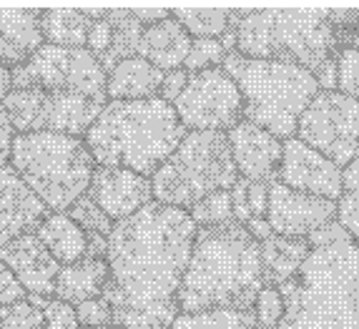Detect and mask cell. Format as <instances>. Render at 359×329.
I'll use <instances>...</instances> for the list:
<instances>
[{
	"label": "cell",
	"mask_w": 359,
	"mask_h": 329,
	"mask_svg": "<svg viewBox=\"0 0 359 329\" xmlns=\"http://www.w3.org/2000/svg\"><path fill=\"white\" fill-rule=\"evenodd\" d=\"M68 216H71L73 222L78 224V227L83 229L86 234H96V236H108L111 234V229H114V222L108 219L106 214H103L101 209L96 206V201L86 194V196H81L76 203H73L71 209L66 211Z\"/></svg>",
	"instance_id": "31"
},
{
	"label": "cell",
	"mask_w": 359,
	"mask_h": 329,
	"mask_svg": "<svg viewBox=\"0 0 359 329\" xmlns=\"http://www.w3.org/2000/svg\"><path fill=\"white\" fill-rule=\"evenodd\" d=\"M41 11L0 8V66L15 68L43 46Z\"/></svg>",
	"instance_id": "20"
},
{
	"label": "cell",
	"mask_w": 359,
	"mask_h": 329,
	"mask_svg": "<svg viewBox=\"0 0 359 329\" xmlns=\"http://www.w3.org/2000/svg\"><path fill=\"white\" fill-rule=\"evenodd\" d=\"M337 60V90L359 103V51L339 48Z\"/></svg>",
	"instance_id": "34"
},
{
	"label": "cell",
	"mask_w": 359,
	"mask_h": 329,
	"mask_svg": "<svg viewBox=\"0 0 359 329\" xmlns=\"http://www.w3.org/2000/svg\"><path fill=\"white\" fill-rule=\"evenodd\" d=\"M224 58H226V48L219 38H191V48L186 55L184 71L198 73L209 71V68H219Z\"/></svg>",
	"instance_id": "30"
},
{
	"label": "cell",
	"mask_w": 359,
	"mask_h": 329,
	"mask_svg": "<svg viewBox=\"0 0 359 329\" xmlns=\"http://www.w3.org/2000/svg\"><path fill=\"white\" fill-rule=\"evenodd\" d=\"M48 214L50 211L23 184L11 163L0 168V246L23 234H33Z\"/></svg>",
	"instance_id": "18"
},
{
	"label": "cell",
	"mask_w": 359,
	"mask_h": 329,
	"mask_svg": "<svg viewBox=\"0 0 359 329\" xmlns=\"http://www.w3.org/2000/svg\"><path fill=\"white\" fill-rule=\"evenodd\" d=\"M236 53L284 60L314 73L322 90H337V41L330 11H239Z\"/></svg>",
	"instance_id": "5"
},
{
	"label": "cell",
	"mask_w": 359,
	"mask_h": 329,
	"mask_svg": "<svg viewBox=\"0 0 359 329\" xmlns=\"http://www.w3.org/2000/svg\"><path fill=\"white\" fill-rule=\"evenodd\" d=\"M337 201L311 194L294 192L289 186L271 181L269 184V206H266V224L279 236L292 239H309L311 234L324 224L334 222Z\"/></svg>",
	"instance_id": "13"
},
{
	"label": "cell",
	"mask_w": 359,
	"mask_h": 329,
	"mask_svg": "<svg viewBox=\"0 0 359 329\" xmlns=\"http://www.w3.org/2000/svg\"><path fill=\"white\" fill-rule=\"evenodd\" d=\"M239 179L226 133L186 131L176 151L151 176L154 199L189 211L214 192H229Z\"/></svg>",
	"instance_id": "8"
},
{
	"label": "cell",
	"mask_w": 359,
	"mask_h": 329,
	"mask_svg": "<svg viewBox=\"0 0 359 329\" xmlns=\"http://www.w3.org/2000/svg\"><path fill=\"white\" fill-rule=\"evenodd\" d=\"M23 300H28L25 289L20 287V281L15 279V274L0 262V307L15 304V302H23Z\"/></svg>",
	"instance_id": "41"
},
{
	"label": "cell",
	"mask_w": 359,
	"mask_h": 329,
	"mask_svg": "<svg viewBox=\"0 0 359 329\" xmlns=\"http://www.w3.org/2000/svg\"><path fill=\"white\" fill-rule=\"evenodd\" d=\"M186 81H189V73H186L184 68L163 73V83H161V88H158V98H161L163 103H168V106H174L176 98L184 93Z\"/></svg>",
	"instance_id": "42"
},
{
	"label": "cell",
	"mask_w": 359,
	"mask_h": 329,
	"mask_svg": "<svg viewBox=\"0 0 359 329\" xmlns=\"http://www.w3.org/2000/svg\"><path fill=\"white\" fill-rule=\"evenodd\" d=\"M76 317L81 329H98V327H111L114 324V309L103 297L96 300L81 302L76 304Z\"/></svg>",
	"instance_id": "37"
},
{
	"label": "cell",
	"mask_w": 359,
	"mask_h": 329,
	"mask_svg": "<svg viewBox=\"0 0 359 329\" xmlns=\"http://www.w3.org/2000/svg\"><path fill=\"white\" fill-rule=\"evenodd\" d=\"M222 68L241 93L244 121L269 131L279 141L297 136L302 114L322 90L314 73L284 60L249 58L231 51Z\"/></svg>",
	"instance_id": "6"
},
{
	"label": "cell",
	"mask_w": 359,
	"mask_h": 329,
	"mask_svg": "<svg viewBox=\"0 0 359 329\" xmlns=\"http://www.w3.org/2000/svg\"><path fill=\"white\" fill-rule=\"evenodd\" d=\"M191 38H219L222 41L229 30L236 28L239 11L224 8H176L171 13Z\"/></svg>",
	"instance_id": "26"
},
{
	"label": "cell",
	"mask_w": 359,
	"mask_h": 329,
	"mask_svg": "<svg viewBox=\"0 0 359 329\" xmlns=\"http://www.w3.org/2000/svg\"><path fill=\"white\" fill-rule=\"evenodd\" d=\"M111 279L106 259H93L83 257L76 264H66L60 267L58 276H55V297L68 304H81V302L96 300L103 297Z\"/></svg>",
	"instance_id": "22"
},
{
	"label": "cell",
	"mask_w": 359,
	"mask_h": 329,
	"mask_svg": "<svg viewBox=\"0 0 359 329\" xmlns=\"http://www.w3.org/2000/svg\"><path fill=\"white\" fill-rule=\"evenodd\" d=\"M88 196L114 224L149 206L154 201L151 179L118 166H96L88 184Z\"/></svg>",
	"instance_id": "15"
},
{
	"label": "cell",
	"mask_w": 359,
	"mask_h": 329,
	"mask_svg": "<svg viewBox=\"0 0 359 329\" xmlns=\"http://www.w3.org/2000/svg\"><path fill=\"white\" fill-rule=\"evenodd\" d=\"M254 319H257V327L264 329H276L279 322L284 319V297L276 287H266L264 284L262 292L257 294L254 300Z\"/></svg>",
	"instance_id": "33"
},
{
	"label": "cell",
	"mask_w": 359,
	"mask_h": 329,
	"mask_svg": "<svg viewBox=\"0 0 359 329\" xmlns=\"http://www.w3.org/2000/svg\"><path fill=\"white\" fill-rule=\"evenodd\" d=\"M146 329H171V327H146Z\"/></svg>",
	"instance_id": "47"
},
{
	"label": "cell",
	"mask_w": 359,
	"mask_h": 329,
	"mask_svg": "<svg viewBox=\"0 0 359 329\" xmlns=\"http://www.w3.org/2000/svg\"><path fill=\"white\" fill-rule=\"evenodd\" d=\"M106 103L76 93H46L38 88H13L3 101L15 133H63L83 138Z\"/></svg>",
	"instance_id": "10"
},
{
	"label": "cell",
	"mask_w": 359,
	"mask_h": 329,
	"mask_svg": "<svg viewBox=\"0 0 359 329\" xmlns=\"http://www.w3.org/2000/svg\"><path fill=\"white\" fill-rule=\"evenodd\" d=\"M11 166L50 214H66L88 194L96 161L83 138L63 133H15Z\"/></svg>",
	"instance_id": "7"
},
{
	"label": "cell",
	"mask_w": 359,
	"mask_h": 329,
	"mask_svg": "<svg viewBox=\"0 0 359 329\" xmlns=\"http://www.w3.org/2000/svg\"><path fill=\"white\" fill-rule=\"evenodd\" d=\"M98 329H121V327H114V324H111V327H98Z\"/></svg>",
	"instance_id": "46"
},
{
	"label": "cell",
	"mask_w": 359,
	"mask_h": 329,
	"mask_svg": "<svg viewBox=\"0 0 359 329\" xmlns=\"http://www.w3.org/2000/svg\"><path fill=\"white\" fill-rule=\"evenodd\" d=\"M339 48L359 51V11H330Z\"/></svg>",
	"instance_id": "38"
},
{
	"label": "cell",
	"mask_w": 359,
	"mask_h": 329,
	"mask_svg": "<svg viewBox=\"0 0 359 329\" xmlns=\"http://www.w3.org/2000/svg\"><path fill=\"white\" fill-rule=\"evenodd\" d=\"M311 246L306 239H292V236H279L271 234L264 241H259V254H262V271L266 287H282L299 274L302 264L309 257Z\"/></svg>",
	"instance_id": "23"
},
{
	"label": "cell",
	"mask_w": 359,
	"mask_h": 329,
	"mask_svg": "<svg viewBox=\"0 0 359 329\" xmlns=\"http://www.w3.org/2000/svg\"><path fill=\"white\" fill-rule=\"evenodd\" d=\"M13 138H15V128H13L11 119H8V114H6V108H3V103H0V168L11 161Z\"/></svg>",
	"instance_id": "43"
},
{
	"label": "cell",
	"mask_w": 359,
	"mask_h": 329,
	"mask_svg": "<svg viewBox=\"0 0 359 329\" xmlns=\"http://www.w3.org/2000/svg\"><path fill=\"white\" fill-rule=\"evenodd\" d=\"M13 88L76 93L106 103V71L88 48H60L43 43L25 63L11 68Z\"/></svg>",
	"instance_id": "9"
},
{
	"label": "cell",
	"mask_w": 359,
	"mask_h": 329,
	"mask_svg": "<svg viewBox=\"0 0 359 329\" xmlns=\"http://www.w3.org/2000/svg\"><path fill=\"white\" fill-rule=\"evenodd\" d=\"M297 138L344 168L359 144V103L339 90H319L297 123Z\"/></svg>",
	"instance_id": "12"
},
{
	"label": "cell",
	"mask_w": 359,
	"mask_h": 329,
	"mask_svg": "<svg viewBox=\"0 0 359 329\" xmlns=\"http://www.w3.org/2000/svg\"><path fill=\"white\" fill-rule=\"evenodd\" d=\"M28 302L38 307L46 329H81L78 327L76 307L68 304V302L58 300V297H30Z\"/></svg>",
	"instance_id": "32"
},
{
	"label": "cell",
	"mask_w": 359,
	"mask_h": 329,
	"mask_svg": "<svg viewBox=\"0 0 359 329\" xmlns=\"http://www.w3.org/2000/svg\"><path fill=\"white\" fill-rule=\"evenodd\" d=\"M186 131L229 133L244 119V101L233 78L219 68L189 73L186 88L174 103Z\"/></svg>",
	"instance_id": "11"
},
{
	"label": "cell",
	"mask_w": 359,
	"mask_h": 329,
	"mask_svg": "<svg viewBox=\"0 0 359 329\" xmlns=\"http://www.w3.org/2000/svg\"><path fill=\"white\" fill-rule=\"evenodd\" d=\"M341 186H344V192H359V144L349 163L341 168Z\"/></svg>",
	"instance_id": "44"
},
{
	"label": "cell",
	"mask_w": 359,
	"mask_h": 329,
	"mask_svg": "<svg viewBox=\"0 0 359 329\" xmlns=\"http://www.w3.org/2000/svg\"><path fill=\"white\" fill-rule=\"evenodd\" d=\"M0 262L15 274L30 297H55V276L60 264L48 254L36 234H23L0 246Z\"/></svg>",
	"instance_id": "17"
},
{
	"label": "cell",
	"mask_w": 359,
	"mask_h": 329,
	"mask_svg": "<svg viewBox=\"0 0 359 329\" xmlns=\"http://www.w3.org/2000/svg\"><path fill=\"white\" fill-rule=\"evenodd\" d=\"M226 138L229 146H231L233 166H236V174L241 179L264 181V184L276 181L284 141H279L269 131H264V128L254 126L244 119L226 133Z\"/></svg>",
	"instance_id": "16"
},
{
	"label": "cell",
	"mask_w": 359,
	"mask_h": 329,
	"mask_svg": "<svg viewBox=\"0 0 359 329\" xmlns=\"http://www.w3.org/2000/svg\"><path fill=\"white\" fill-rule=\"evenodd\" d=\"M276 181L294 189V192L330 199V201H337L344 194L341 166H337L334 161H330L327 156L306 146L297 136L284 141Z\"/></svg>",
	"instance_id": "14"
},
{
	"label": "cell",
	"mask_w": 359,
	"mask_h": 329,
	"mask_svg": "<svg viewBox=\"0 0 359 329\" xmlns=\"http://www.w3.org/2000/svg\"><path fill=\"white\" fill-rule=\"evenodd\" d=\"M354 244H357V246H359V239H357V241H354Z\"/></svg>",
	"instance_id": "48"
},
{
	"label": "cell",
	"mask_w": 359,
	"mask_h": 329,
	"mask_svg": "<svg viewBox=\"0 0 359 329\" xmlns=\"http://www.w3.org/2000/svg\"><path fill=\"white\" fill-rule=\"evenodd\" d=\"M189 48H191V36L186 33L184 25L174 15H168V18L158 20L154 25H146L141 30L136 55L149 60L151 66H156L158 71L168 73L184 68Z\"/></svg>",
	"instance_id": "19"
},
{
	"label": "cell",
	"mask_w": 359,
	"mask_h": 329,
	"mask_svg": "<svg viewBox=\"0 0 359 329\" xmlns=\"http://www.w3.org/2000/svg\"><path fill=\"white\" fill-rule=\"evenodd\" d=\"M279 292L284 319L276 329H359V246L352 239L311 246Z\"/></svg>",
	"instance_id": "3"
},
{
	"label": "cell",
	"mask_w": 359,
	"mask_h": 329,
	"mask_svg": "<svg viewBox=\"0 0 359 329\" xmlns=\"http://www.w3.org/2000/svg\"><path fill=\"white\" fill-rule=\"evenodd\" d=\"M189 211L151 201L114 224L108 234V287L103 300L114 309V327H171L179 317V294L196 239Z\"/></svg>",
	"instance_id": "1"
},
{
	"label": "cell",
	"mask_w": 359,
	"mask_h": 329,
	"mask_svg": "<svg viewBox=\"0 0 359 329\" xmlns=\"http://www.w3.org/2000/svg\"><path fill=\"white\" fill-rule=\"evenodd\" d=\"M13 90V78H11V68L0 66V103L6 101L8 93Z\"/></svg>",
	"instance_id": "45"
},
{
	"label": "cell",
	"mask_w": 359,
	"mask_h": 329,
	"mask_svg": "<svg viewBox=\"0 0 359 329\" xmlns=\"http://www.w3.org/2000/svg\"><path fill=\"white\" fill-rule=\"evenodd\" d=\"M103 18L111 23L114 28V43H111V51L101 58L103 71H111V68L123 58H131L136 55L138 48V38H141V30L144 25L138 23L136 13L133 11H103Z\"/></svg>",
	"instance_id": "27"
},
{
	"label": "cell",
	"mask_w": 359,
	"mask_h": 329,
	"mask_svg": "<svg viewBox=\"0 0 359 329\" xmlns=\"http://www.w3.org/2000/svg\"><path fill=\"white\" fill-rule=\"evenodd\" d=\"M33 234L43 241V246L60 267L81 262L88 252V234L68 214H48Z\"/></svg>",
	"instance_id": "24"
},
{
	"label": "cell",
	"mask_w": 359,
	"mask_h": 329,
	"mask_svg": "<svg viewBox=\"0 0 359 329\" xmlns=\"http://www.w3.org/2000/svg\"><path fill=\"white\" fill-rule=\"evenodd\" d=\"M163 83V71L151 66L141 55L118 60L106 73V98L108 101H146L158 96Z\"/></svg>",
	"instance_id": "21"
},
{
	"label": "cell",
	"mask_w": 359,
	"mask_h": 329,
	"mask_svg": "<svg viewBox=\"0 0 359 329\" xmlns=\"http://www.w3.org/2000/svg\"><path fill=\"white\" fill-rule=\"evenodd\" d=\"M184 136L186 128L174 106L156 96L146 101H106L83 141L96 166L128 168L151 179Z\"/></svg>",
	"instance_id": "4"
},
{
	"label": "cell",
	"mask_w": 359,
	"mask_h": 329,
	"mask_svg": "<svg viewBox=\"0 0 359 329\" xmlns=\"http://www.w3.org/2000/svg\"><path fill=\"white\" fill-rule=\"evenodd\" d=\"M334 219L349 234V239H359V192H344L337 199Z\"/></svg>",
	"instance_id": "39"
},
{
	"label": "cell",
	"mask_w": 359,
	"mask_h": 329,
	"mask_svg": "<svg viewBox=\"0 0 359 329\" xmlns=\"http://www.w3.org/2000/svg\"><path fill=\"white\" fill-rule=\"evenodd\" d=\"M0 329H46L43 314L28 300L0 307Z\"/></svg>",
	"instance_id": "35"
},
{
	"label": "cell",
	"mask_w": 359,
	"mask_h": 329,
	"mask_svg": "<svg viewBox=\"0 0 359 329\" xmlns=\"http://www.w3.org/2000/svg\"><path fill=\"white\" fill-rule=\"evenodd\" d=\"M252 309H204V311H179L171 329H254Z\"/></svg>",
	"instance_id": "28"
},
{
	"label": "cell",
	"mask_w": 359,
	"mask_h": 329,
	"mask_svg": "<svg viewBox=\"0 0 359 329\" xmlns=\"http://www.w3.org/2000/svg\"><path fill=\"white\" fill-rule=\"evenodd\" d=\"M86 15L90 18L86 48L101 60L103 55L111 51V43H114V28H111V23L103 18V11H86Z\"/></svg>",
	"instance_id": "36"
},
{
	"label": "cell",
	"mask_w": 359,
	"mask_h": 329,
	"mask_svg": "<svg viewBox=\"0 0 359 329\" xmlns=\"http://www.w3.org/2000/svg\"><path fill=\"white\" fill-rule=\"evenodd\" d=\"M191 222L196 224V229L206 227H222V224L233 222V209H231V194L229 192H214L209 196H204L201 201H196L189 209Z\"/></svg>",
	"instance_id": "29"
},
{
	"label": "cell",
	"mask_w": 359,
	"mask_h": 329,
	"mask_svg": "<svg viewBox=\"0 0 359 329\" xmlns=\"http://www.w3.org/2000/svg\"><path fill=\"white\" fill-rule=\"evenodd\" d=\"M254 329H264V327H254Z\"/></svg>",
	"instance_id": "49"
},
{
	"label": "cell",
	"mask_w": 359,
	"mask_h": 329,
	"mask_svg": "<svg viewBox=\"0 0 359 329\" xmlns=\"http://www.w3.org/2000/svg\"><path fill=\"white\" fill-rule=\"evenodd\" d=\"M264 287L259 241L231 222L198 229L176 304L179 311L252 309Z\"/></svg>",
	"instance_id": "2"
},
{
	"label": "cell",
	"mask_w": 359,
	"mask_h": 329,
	"mask_svg": "<svg viewBox=\"0 0 359 329\" xmlns=\"http://www.w3.org/2000/svg\"><path fill=\"white\" fill-rule=\"evenodd\" d=\"M41 33L43 43L60 46V48H86L90 18L86 11H73V8H53V11H41Z\"/></svg>",
	"instance_id": "25"
},
{
	"label": "cell",
	"mask_w": 359,
	"mask_h": 329,
	"mask_svg": "<svg viewBox=\"0 0 359 329\" xmlns=\"http://www.w3.org/2000/svg\"><path fill=\"white\" fill-rule=\"evenodd\" d=\"M246 203H249L252 219H266L269 184H264V181H246Z\"/></svg>",
	"instance_id": "40"
}]
</instances>
